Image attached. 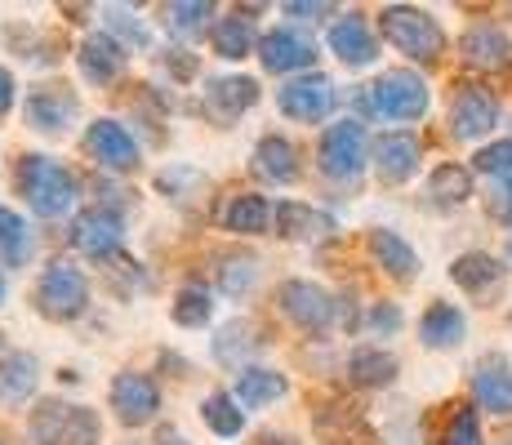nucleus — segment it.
I'll use <instances>...</instances> for the list:
<instances>
[{
    "label": "nucleus",
    "instance_id": "1",
    "mask_svg": "<svg viewBox=\"0 0 512 445\" xmlns=\"http://www.w3.org/2000/svg\"><path fill=\"white\" fill-rule=\"evenodd\" d=\"M18 192L27 196V210L36 219H63L76 205V174L45 152H27L18 161Z\"/></svg>",
    "mask_w": 512,
    "mask_h": 445
},
{
    "label": "nucleus",
    "instance_id": "2",
    "mask_svg": "<svg viewBox=\"0 0 512 445\" xmlns=\"http://www.w3.org/2000/svg\"><path fill=\"white\" fill-rule=\"evenodd\" d=\"M379 32L392 49H401V54L415 58V63H437L441 49H446L441 23L428 9H415V5H388L379 14Z\"/></svg>",
    "mask_w": 512,
    "mask_h": 445
},
{
    "label": "nucleus",
    "instance_id": "3",
    "mask_svg": "<svg viewBox=\"0 0 512 445\" xmlns=\"http://www.w3.org/2000/svg\"><path fill=\"white\" fill-rule=\"evenodd\" d=\"M32 441L36 445H98L103 423L90 405L76 401H41L32 410Z\"/></svg>",
    "mask_w": 512,
    "mask_h": 445
},
{
    "label": "nucleus",
    "instance_id": "4",
    "mask_svg": "<svg viewBox=\"0 0 512 445\" xmlns=\"http://www.w3.org/2000/svg\"><path fill=\"white\" fill-rule=\"evenodd\" d=\"M36 312L45 316V321H76V316L90 312V281H85V272L76 263L67 259H54L41 272V281H36Z\"/></svg>",
    "mask_w": 512,
    "mask_h": 445
},
{
    "label": "nucleus",
    "instance_id": "5",
    "mask_svg": "<svg viewBox=\"0 0 512 445\" xmlns=\"http://www.w3.org/2000/svg\"><path fill=\"white\" fill-rule=\"evenodd\" d=\"M366 103L383 121H419V116L428 112V81H423L419 72L397 67V72H383L379 81L370 85Z\"/></svg>",
    "mask_w": 512,
    "mask_h": 445
},
{
    "label": "nucleus",
    "instance_id": "6",
    "mask_svg": "<svg viewBox=\"0 0 512 445\" xmlns=\"http://www.w3.org/2000/svg\"><path fill=\"white\" fill-rule=\"evenodd\" d=\"M312 432L321 445H379V432L370 428L361 405L343 397H326L312 405Z\"/></svg>",
    "mask_w": 512,
    "mask_h": 445
},
{
    "label": "nucleus",
    "instance_id": "7",
    "mask_svg": "<svg viewBox=\"0 0 512 445\" xmlns=\"http://www.w3.org/2000/svg\"><path fill=\"white\" fill-rule=\"evenodd\" d=\"M317 165L326 178H357L366 170V125L361 121H339L321 134V147H317Z\"/></svg>",
    "mask_w": 512,
    "mask_h": 445
},
{
    "label": "nucleus",
    "instance_id": "8",
    "mask_svg": "<svg viewBox=\"0 0 512 445\" xmlns=\"http://www.w3.org/2000/svg\"><path fill=\"white\" fill-rule=\"evenodd\" d=\"M334 103H339V94H334V81L321 72H308V76H294V81H285L277 89V107L290 121L299 125H317L326 121L334 112Z\"/></svg>",
    "mask_w": 512,
    "mask_h": 445
},
{
    "label": "nucleus",
    "instance_id": "9",
    "mask_svg": "<svg viewBox=\"0 0 512 445\" xmlns=\"http://www.w3.org/2000/svg\"><path fill=\"white\" fill-rule=\"evenodd\" d=\"M107 401H112L116 419H121L125 428H147V423L161 414V388H156V383L147 379V374H139V370L116 374Z\"/></svg>",
    "mask_w": 512,
    "mask_h": 445
},
{
    "label": "nucleus",
    "instance_id": "10",
    "mask_svg": "<svg viewBox=\"0 0 512 445\" xmlns=\"http://www.w3.org/2000/svg\"><path fill=\"white\" fill-rule=\"evenodd\" d=\"M76 116H81V103H76V94L67 85H36L23 103V121L36 134H49V138L72 130Z\"/></svg>",
    "mask_w": 512,
    "mask_h": 445
},
{
    "label": "nucleus",
    "instance_id": "11",
    "mask_svg": "<svg viewBox=\"0 0 512 445\" xmlns=\"http://www.w3.org/2000/svg\"><path fill=\"white\" fill-rule=\"evenodd\" d=\"M121 236H125V219L116 210H107V205H90V210H81L72 223V245L98 263L116 259Z\"/></svg>",
    "mask_w": 512,
    "mask_h": 445
},
{
    "label": "nucleus",
    "instance_id": "12",
    "mask_svg": "<svg viewBox=\"0 0 512 445\" xmlns=\"http://www.w3.org/2000/svg\"><path fill=\"white\" fill-rule=\"evenodd\" d=\"M85 152L94 156V165L116 170V174L139 165V143H134V134L125 130L121 121H112V116H103V121H94L90 130H85Z\"/></svg>",
    "mask_w": 512,
    "mask_h": 445
},
{
    "label": "nucleus",
    "instance_id": "13",
    "mask_svg": "<svg viewBox=\"0 0 512 445\" xmlns=\"http://www.w3.org/2000/svg\"><path fill=\"white\" fill-rule=\"evenodd\" d=\"M277 303H281V312L290 316L299 330H308V334L326 330V325L334 321V299L321 290V285H312V281H285L281 294H277Z\"/></svg>",
    "mask_w": 512,
    "mask_h": 445
},
{
    "label": "nucleus",
    "instance_id": "14",
    "mask_svg": "<svg viewBox=\"0 0 512 445\" xmlns=\"http://www.w3.org/2000/svg\"><path fill=\"white\" fill-rule=\"evenodd\" d=\"M495 121H499L495 94L481 85H459L455 103H450V130H455V138H481L495 130Z\"/></svg>",
    "mask_w": 512,
    "mask_h": 445
},
{
    "label": "nucleus",
    "instance_id": "15",
    "mask_svg": "<svg viewBox=\"0 0 512 445\" xmlns=\"http://www.w3.org/2000/svg\"><path fill=\"white\" fill-rule=\"evenodd\" d=\"M312 58H317V45H312L303 32H290V27H277V32H268L259 41V63L268 67L272 76L308 72Z\"/></svg>",
    "mask_w": 512,
    "mask_h": 445
},
{
    "label": "nucleus",
    "instance_id": "16",
    "mask_svg": "<svg viewBox=\"0 0 512 445\" xmlns=\"http://www.w3.org/2000/svg\"><path fill=\"white\" fill-rule=\"evenodd\" d=\"M76 67H81V76L90 85H112L125 72V45L107 32L85 36L81 49H76Z\"/></svg>",
    "mask_w": 512,
    "mask_h": 445
},
{
    "label": "nucleus",
    "instance_id": "17",
    "mask_svg": "<svg viewBox=\"0 0 512 445\" xmlns=\"http://www.w3.org/2000/svg\"><path fill=\"white\" fill-rule=\"evenodd\" d=\"M254 103H259V81L254 76H219V81L205 85V112L223 125L250 112Z\"/></svg>",
    "mask_w": 512,
    "mask_h": 445
},
{
    "label": "nucleus",
    "instance_id": "18",
    "mask_svg": "<svg viewBox=\"0 0 512 445\" xmlns=\"http://www.w3.org/2000/svg\"><path fill=\"white\" fill-rule=\"evenodd\" d=\"M423 147L415 134H383L374 143V170H379L383 183H406V178L419 174Z\"/></svg>",
    "mask_w": 512,
    "mask_h": 445
},
{
    "label": "nucleus",
    "instance_id": "19",
    "mask_svg": "<svg viewBox=\"0 0 512 445\" xmlns=\"http://www.w3.org/2000/svg\"><path fill=\"white\" fill-rule=\"evenodd\" d=\"M214 219H219L223 232L259 236V232H268V223H272V205H268V196H259V192H232V196H223Z\"/></svg>",
    "mask_w": 512,
    "mask_h": 445
},
{
    "label": "nucleus",
    "instance_id": "20",
    "mask_svg": "<svg viewBox=\"0 0 512 445\" xmlns=\"http://www.w3.org/2000/svg\"><path fill=\"white\" fill-rule=\"evenodd\" d=\"M254 9H232V14H223L219 23L210 27V45L219 58H228V63H241V58H250L254 49H259V32H254Z\"/></svg>",
    "mask_w": 512,
    "mask_h": 445
},
{
    "label": "nucleus",
    "instance_id": "21",
    "mask_svg": "<svg viewBox=\"0 0 512 445\" xmlns=\"http://www.w3.org/2000/svg\"><path fill=\"white\" fill-rule=\"evenodd\" d=\"M330 49L339 54V63H348V67H370L374 58H379V41H374V32L366 27L361 14H348L330 27Z\"/></svg>",
    "mask_w": 512,
    "mask_h": 445
},
{
    "label": "nucleus",
    "instance_id": "22",
    "mask_svg": "<svg viewBox=\"0 0 512 445\" xmlns=\"http://www.w3.org/2000/svg\"><path fill=\"white\" fill-rule=\"evenodd\" d=\"M254 174L263 183H277V187H290L299 178V152H294L290 138L281 134H263L259 147H254Z\"/></svg>",
    "mask_w": 512,
    "mask_h": 445
},
{
    "label": "nucleus",
    "instance_id": "23",
    "mask_svg": "<svg viewBox=\"0 0 512 445\" xmlns=\"http://www.w3.org/2000/svg\"><path fill=\"white\" fill-rule=\"evenodd\" d=\"M272 223L285 241H326L334 232V219L326 210H312V205H299V201H281L272 210Z\"/></svg>",
    "mask_w": 512,
    "mask_h": 445
},
{
    "label": "nucleus",
    "instance_id": "24",
    "mask_svg": "<svg viewBox=\"0 0 512 445\" xmlns=\"http://www.w3.org/2000/svg\"><path fill=\"white\" fill-rule=\"evenodd\" d=\"M459 54H464L468 67H481V72H499V67H508L512 45H508V36L499 32V27L481 23V27H468V32H464V41H459Z\"/></svg>",
    "mask_w": 512,
    "mask_h": 445
},
{
    "label": "nucleus",
    "instance_id": "25",
    "mask_svg": "<svg viewBox=\"0 0 512 445\" xmlns=\"http://www.w3.org/2000/svg\"><path fill=\"white\" fill-rule=\"evenodd\" d=\"M472 392L490 414H512V361L504 356H486L472 374Z\"/></svg>",
    "mask_w": 512,
    "mask_h": 445
},
{
    "label": "nucleus",
    "instance_id": "26",
    "mask_svg": "<svg viewBox=\"0 0 512 445\" xmlns=\"http://www.w3.org/2000/svg\"><path fill=\"white\" fill-rule=\"evenodd\" d=\"M366 245H370V259L379 263L388 276H397V281H415V272H419V254L410 250V245L401 241L397 232H388V227H374Z\"/></svg>",
    "mask_w": 512,
    "mask_h": 445
},
{
    "label": "nucleus",
    "instance_id": "27",
    "mask_svg": "<svg viewBox=\"0 0 512 445\" xmlns=\"http://www.w3.org/2000/svg\"><path fill=\"white\" fill-rule=\"evenodd\" d=\"M450 281L459 285L464 294H490L499 281H504V267H499L495 254H481V250H472V254H459L455 263H450Z\"/></svg>",
    "mask_w": 512,
    "mask_h": 445
},
{
    "label": "nucleus",
    "instance_id": "28",
    "mask_svg": "<svg viewBox=\"0 0 512 445\" xmlns=\"http://www.w3.org/2000/svg\"><path fill=\"white\" fill-rule=\"evenodd\" d=\"M285 392H290L285 374H277V370H263V365H245V370L236 374V392H232V397L241 401L245 410H259V405L281 401Z\"/></svg>",
    "mask_w": 512,
    "mask_h": 445
},
{
    "label": "nucleus",
    "instance_id": "29",
    "mask_svg": "<svg viewBox=\"0 0 512 445\" xmlns=\"http://www.w3.org/2000/svg\"><path fill=\"white\" fill-rule=\"evenodd\" d=\"M419 339L428 343V348H455L459 339H464V312L455 308V303H432L428 312H423L419 321Z\"/></svg>",
    "mask_w": 512,
    "mask_h": 445
},
{
    "label": "nucleus",
    "instance_id": "30",
    "mask_svg": "<svg viewBox=\"0 0 512 445\" xmlns=\"http://www.w3.org/2000/svg\"><path fill=\"white\" fill-rule=\"evenodd\" d=\"M348 379L361 383V388H388L397 379V361L383 348H357L348 356Z\"/></svg>",
    "mask_w": 512,
    "mask_h": 445
},
{
    "label": "nucleus",
    "instance_id": "31",
    "mask_svg": "<svg viewBox=\"0 0 512 445\" xmlns=\"http://www.w3.org/2000/svg\"><path fill=\"white\" fill-rule=\"evenodd\" d=\"M170 316H174V325H183V330H201V325H210V316H214L210 290H205L201 281L179 285V294H174V303H170Z\"/></svg>",
    "mask_w": 512,
    "mask_h": 445
},
{
    "label": "nucleus",
    "instance_id": "32",
    "mask_svg": "<svg viewBox=\"0 0 512 445\" xmlns=\"http://www.w3.org/2000/svg\"><path fill=\"white\" fill-rule=\"evenodd\" d=\"M36 361L27 352H14V356H5L0 361V401H9V405H18V401H27L36 392Z\"/></svg>",
    "mask_w": 512,
    "mask_h": 445
},
{
    "label": "nucleus",
    "instance_id": "33",
    "mask_svg": "<svg viewBox=\"0 0 512 445\" xmlns=\"http://www.w3.org/2000/svg\"><path fill=\"white\" fill-rule=\"evenodd\" d=\"M428 196H432V205H441V210H459V205L472 196V174L464 165H437L428 178Z\"/></svg>",
    "mask_w": 512,
    "mask_h": 445
},
{
    "label": "nucleus",
    "instance_id": "34",
    "mask_svg": "<svg viewBox=\"0 0 512 445\" xmlns=\"http://www.w3.org/2000/svg\"><path fill=\"white\" fill-rule=\"evenodd\" d=\"M201 419L214 437H241V428H245V410L232 392H210L201 401Z\"/></svg>",
    "mask_w": 512,
    "mask_h": 445
},
{
    "label": "nucleus",
    "instance_id": "35",
    "mask_svg": "<svg viewBox=\"0 0 512 445\" xmlns=\"http://www.w3.org/2000/svg\"><path fill=\"white\" fill-rule=\"evenodd\" d=\"M32 259V232H27L23 214L0 205V267H23Z\"/></svg>",
    "mask_w": 512,
    "mask_h": 445
},
{
    "label": "nucleus",
    "instance_id": "36",
    "mask_svg": "<svg viewBox=\"0 0 512 445\" xmlns=\"http://www.w3.org/2000/svg\"><path fill=\"white\" fill-rule=\"evenodd\" d=\"M205 18H214L210 0H174V5H165V23H170L174 32H183V36L205 32Z\"/></svg>",
    "mask_w": 512,
    "mask_h": 445
},
{
    "label": "nucleus",
    "instance_id": "37",
    "mask_svg": "<svg viewBox=\"0 0 512 445\" xmlns=\"http://www.w3.org/2000/svg\"><path fill=\"white\" fill-rule=\"evenodd\" d=\"M441 445H486V437H481V419L472 405H455V414H450L446 428H441Z\"/></svg>",
    "mask_w": 512,
    "mask_h": 445
},
{
    "label": "nucleus",
    "instance_id": "38",
    "mask_svg": "<svg viewBox=\"0 0 512 445\" xmlns=\"http://www.w3.org/2000/svg\"><path fill=\"white\" fill-rule=\"evenodd\" d=\"M219 263H223L219 267V285L228 294H245L254 285V276H259V263H254L250 254H223Z\"/></svg>",
    "mask_w": 512,
    "mask_h": 445
},
{
    "label": "nucleus",
    "instance_id": "39",
    "mask_svg": "<svg viewBox=\"0 0 512 445\" xmlns=\"http://www.w3.org/2000/svg\"><path fill=\"white\" fill-rule=\"evenodd\" d=\"M472 161H477V170H481V174H490V178H512V138L481 147V152L472 156Z\"/></svg>",
    "mask_w": 512,
    "mask_h": 445
},
{
    "label": "nucleus",
    "instance_id": "40",
    "mask_svg": "<svg viewBox=\"0 0 512 445\" xmlns=\"http://www.w3.org/2000/svg\"><path fill=\"white\" fill-rule=\"evenodd\" d=\"M103 18H107V27H116L130 45H139V49L147 45V27L139 23V14H130V9H121V5H103Z\"/></svg>",
    "mask_w": 512,
    "mask_h": 445
},
{
    "label": "nucleus",
    "instance_id": "41",
    "mask_svg": "<svg viewBox=\"0 0 512 445\" xmlns=\"http://www.w3.org/2000/svg\"><path fill=\"white\" fill-rule=\"evenodd\" d=\"M285 14L290 18H321V14H330L334 5H326V0H285Z\"/></svg>",
    "mask_w": 512,
    "mask_h": 445
},
{
    "label": "nucleus",
    "instance_id": "42",
    "mask_svg": "<svg viewBox=\"0 0 512 445\" xmlns=\"http://www.w3.org/2000/svg\"><path fill=\"white\" fill-rule=\"evenodd\" d=\"M370 325H374V330H397V325H401V312L392 308V303H383V308L370 312Z\"/></svg>",
    "mask_w": 512,
    "mask_h": 445
},
{
    "label": "nucleus",
    "instance_id": "43",
    "mask_svg": "<svg viewBox=\"0 0 512 445\" xmlns=\"http://www.w3.org/2000/svg\"><path fill=\"white\" fill-rule=\"evenodd\" d=\"M9 107H14V76L0 67V116H9Z\"/></svg>",
    "mask_w": 512,
    "mask_h": 445
},
{
    "label": "nucleus",
    "instance_id": "44",
    "mask_svg": "<svg viewBox=\"0 0 512 445\" xmlns=\"http://www.w3.org/2000/svg\"><path fill=\"white\" fill-rule=\"evenodd\" d=\"M495 214H499V219H504V223H512V183H508L504 192L495 196Z\"/></svg>",
    "mask_w": 512,
    "mask_h": 445
},
{
    "label": "nucleus",
    "instance_id": "45",
    "mask_svg": "<svg viewBox=\"0 0 512 445\" xmlns=\"http://www.w3.org/2000/svg\"><path fill=\"white\" fill-rule=\"evenodd\" d=\"M259 445H294V441H290V437H272V432H263Z\"/></svg>",
    "mask_w": 512,
    "mask_h": 445
},
{
    "label": "nucleus",
    "instance_id": "46",
    "mask_svg": "<svg viewBox=\"0 0 512 445\" xmlns=\"http://www.w3.org/2000/svg\"><path fill=\"white\" fill-rule=\"evenodd\" d=\"M495 445H512V423H504V428H499V437H495Z\"/></svg>",
    "mask_w": 512,
    "mask_h": 445
},
{
    "label": "nucleus",
    "instance_id": "47",
    "mask_svg": "<svg viewBox=\"0 0 512 445\" xmlns=\"http://www.w3.org/2000/svg\"><path fill=\"white\" fill-rule=\"evenodd\" d=\"M0 303H5V276H0Z\"/></svg>",
    "mask_w": 512,
    "mask_h": 445
},
{
    "label": "nucleus",
    "instance_id": "48",
    "mask_svg": "<svg viewBox=\"0 0 512 445\" xmlns=\"http://www.w3.org/2000/svg\"><path fill=\"white\" fill-rule=\"evenodd\" d=\"M165 445H187V441H179V437H174V441H170V437H165Z\"/></svg>",
    "mask_w": 512,
    "mask_h": 445
},
{
    "label": "nucleus",
    "instance_id": "49",
    "mask_svg": "<svg viewBox=\"0 0 512 445\" xmlns=\"http://www.w3.org/2000/svg\"><path fill=\"white\" fill-rule=\"evenodd\" d=\"M0 352H5V334H0Z\"/></svg>",
    "mask_w": 512,
    "mask_h": 445
},
{
    "label": "nucleus",
    "instance_id": "50",
    "mask_svg": "<svg viewBox=\"0 0 512 445\" xmlns=\"http://www.w3.org/2000/svg\"><path fill=\"white\" fill-rule=\"evenodd\" d=\"M0 445H5V441H0Z\"/></svg>",
    "mask_w": 512,
    "mask_h": 445
},
{
    "label": "nucleus",
    "instance_id": "51",
    "mask_svg": "<svg viewBox=\"0 0 512 445\" xmlns=\"http://www.w3.org/2000/svg\"><path fill=\"white\" fill-rule=\"evenodd\" d=\"M508 250H512V245H508Z\"/></svg>",
    "mask_w": 512,
    "mask_h": 445
}]
</instances>
